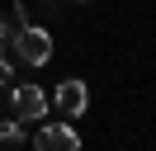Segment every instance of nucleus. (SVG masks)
I'll return each mask as SVG.
<instances>
[{"mask_svg": "<svg viewBox=\"0 0 156 151\" xmlns=\"http://www.w3.org/2000/svg\"><path fill=\"white\" fill-rule=\"evenodd\" d=\"M24 28H29V5H14L10 19H5V43H10L14 33H24Z\"/></svg>", "mask_w": 156, "mask_h": 151, "instance_id": "423d86ee", "label": "nucleus"}, {"mask_svg": "<svg viewBox=\"0 0 156 151\" xmlns=\"http://www.w3.org/2000/svg\"><path fill=\"white\" fill-rule=\"evenodd\" d=\"M33 146H38V151H76L80 137H76L71 123H48V128L33 132Z\"/></svg>", "mask_w": 156, "mask_h": 151, "instance_id": "7ed1b4c3", "label": "nucleus"}, {"mask_svg": "<svg viewBox=\"0 0 156 151\" xmlns=\"http://www.w3.org/2000/svg\"><path fill=\"white\" fill-rule=\"evenodd\" d=\"M10 109H14L19 123H33V118L48 113V94H43L38 85H14V90H10Z\"/></svg>", "mask_w": 156, "mask_h": 151, "instance_id": "f03ea898", "label": "nucleus"}, {"mask_svg": "<svg viewBox=\"0 0 156 151\" xmlns=\"http://www.w3.org/2000/svg\"><path fill=\"white\" fill-rule=\"evenodd\" d=\"M0 52H5V19H0Z\"/></svg>", "mask_w": 156, "mask_h": 151, "instance_id": "6e6552de", "label": "nucleus"}, {"mask_svg": "<svg viewBox=\"0 0 156 151\" xmlns=\"http://www.w3.org/2000/svg\"><path fill=\"white\" fill-rule=\"evenodd\" d=\"M52 104H57L66 118H76V113H85V104H90V90H85V80H57V90H52Z\"/></svg>", "mask_w": 156, "mask_h": 151, "instance_id": "20e7f679", "label": "nucleus"}, {"mask_svg": "<svg viewBox=\"0 0 156 151\" xmlns=\"http://www.w3.org/2000/svg\"><path fill=\"white\" fill-rule=\"evenodd\" d=\"M10 80H14V66L5 61V52H0V85H10Z\"/></svg>", "mask_w": 156, "mask_h": 151, "instance_id": "0eeeda50", "label": "nucleus"}, {"mask_svg": "<svg viewBox=\"0 0 156 151\" xmlns=\"http://www.w3.org/2000/svg\"><path fill=\"white\" fill-rule=\"evenodd\" d=\"M10 43H14V57L29 61V66H43V61L52 57V33H48V28H38V24H29L24 33H14Z\"/></svg>", "mask_w": 156, "mask_h": 151, "instance_id": "f257e3e1", "label": "nucleus"}, {"mask_svg": "<svg viewBox=\"0 0 156 151\" xmlns=\"http://www.w3.org/2000/svg\"><path fill=\"white\" fill-rule=\"evenodd\" d=\"M0 146H5V151H14V146H29V137H24L19 118H14V123H0Z\"/></svg>", "mask_w": 156, "mask_h": 151, "instance_id": "39448f33", "label": "nucleus"}]
</instances>
